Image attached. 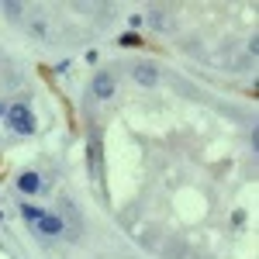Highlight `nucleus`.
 <instances>
[{
    "instance_id": "10",
    "label": "nucleus",
    "mask_w": 259,
    "mask_h": 259,
    "mask_svg": "<svg viewBox=\"0 0 259 259\" xmlns=\"http://www.w3.org/2000/svg\"><path fill=\"white\" fill-rule=\"evenodd\" d=\"M4 114H7V104H4V100H0V121H4Z\"/></svg>"
},
{
    "instance_id": "5",
    "label": "nucleus",
    "mask_w": 259,
    "mask_h": 259,
    "mask_svg": "<svg viewBox=\"0 0 259 259\" xmlns=\"http://www.w3.org/2000/svg\"><path fill=\"white\" fill-rule=\"evenodd\" d=\"M132 76H135L142 87H156V83H159V69H156L152 62H139V66L132 69Z\"/></svg>"
},
{
    "instance_id": "6",
    "label": "nucleus",
    "mask_w": 259,
    "mask_h": 259,
    "mask_svg": "<svg viewBox=\"0 0 259 259\" xmlns=\"http://www.w3.org/2000/svg\"><path fill=\"white\" fill-rule=\"evenodd\" d=\"M87 152H90V173H94V180H100V173H104V156H100V139L97 135H90Z\"/></svg>"
},
{
    "instance_id": "3",
    "label": "nucleus",
    "mask_w": 259,
    "mask_h": 259,
    "mask_svg": "<svg viewBox=\"0 0 259 259\" xmlns=\"http://www.w3.org/2000/svg\"><path fill=\"white\" fill-rule=\"evenodd\" d=\"M90 87H94V97H100V100L114 97V73H107V69H104V73H97Z\"/></svg>"
},
{
    "instance_id": "2",
    "label": "nucleus",
    "mask_w": 259,
    "mask_h": 259,
    "mask_svg": "<svg viewBox=\"0 0 259 259\" xmlns=\"http://www.w3.org/2000/svg\"><path fill=\"white\" fill-rule=\"evenodd\" d=\"M35 228H38L45 239H59V235H66V221H62L59 214H52V211H41V218L35 221Z\"/></svg>"
},
{
    "instance_id": "7",
    "label": "nucleus",
    "mask_w": 259,
    "mask_h": 259,
    "mask_svg": "<svg viewBox=\"0 0 259 259\" xmlns=\"http://www.w3.org/2000/svg\"><path fill=\"white\" fill-rule=\"evenodd\" d=\"M118 45H124V49H142V45H145V38H142V35H135V31H128V35H118Z\"/></svg>"
},
{
    "instance_id": "1",
    "label": "nucleus",
    "mask_w": 259,
    "mask_h": 259,
    "mask_svg": "<svg viewBox=\"0 0 259 259\" xmlns=\"http://www.w3.org/2000/svg\"><path fill=\"white\" fill-rule=\"evenodd\" d=\"M7 128L14 132V135H35L38 132V118H35V111L28 107V100H18V104H7Z\"/></svg>"
},
{
    "instance_id": "9",
    "label": "nucleus",
    "mask_w": 259,
    "mask_h": 259,
    "mask_svg": "<svg viewBox=\"0 0 259 259\" xmlns=\"http://www.w3.org/2000/svg\"><path fill=\"white\" fill-rule=\"evenodd\" d=\"M4 11H7V18H21V4H7Z\"/></svg>"
},
{
    "instance_id": "4",
    "label": "nucleus",
    "mask_w": 259,
    "mask_h": 259,
    "mask_svg": "<svg viewBox=\"0 0 259 259\" xmlns=\"http://www.w3.org/2000/svg\"><path fill=\"white\" fill-rule=\"evenodd\" d=\"M18 190H21V194H28V197L41 194V177L35 173V169H24V173L18 177Z\"/></svg>"
},
{
    "instance_id": "8",
    "label": "nucleus",
    "mask_w": 259,
    "mask_h": 259,
    "mask_svg": "<svg viewBox=\"0 0 259 259\" xmlns=\"http://www.w3.org/2000/svg\"><path fill=\"white\" fill-rule=\"evenodd\" d=\"M21 214L28 221H38L41 218V207H35V204H21Z\"/></svg>"
}]
</instances>
